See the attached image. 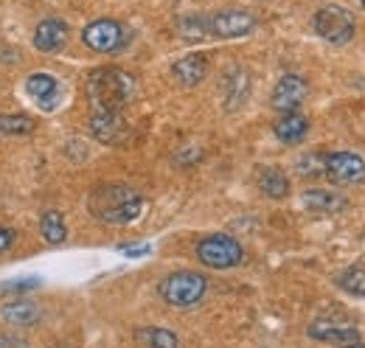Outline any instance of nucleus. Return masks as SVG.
<instances>
[{
	"mask_svg": "<svg viewBox=\"0 0 365 348\" xmlns=\"http://www.w3.org/2000/svg\"><path fill=\"white\" fill-rule=\"evenodd\" d=\"M26 93L43 107V110H53L59 101V85L56 79H51L46 73H34L26 79Z\"/></svg>",
	"mask_w": 365,
	"mask_h": 348,
	"instance_id": "obj_16",
	"label": "nucleus"
},
{
	"mask_svg": "<svg viewBox=\"0 0 365 348\" xmlns=\"http://www.w3.org/2000/svg\"><path fill=\"white\" fill-rule=\"evenodd\" d=\"M40 281H31V278H26V281H11V284H6L3 290H9V292H14V290H31V287H37Z\"/></svg>",
	"mask_w": 365,
	"mask_h": 348,
	"instance_id": "obj_25",
	"label": "nucleus"
},
{
	"mask_svg": "<svg viewBox=\"0 0 365 348\" xmlns=\"http://www.w3.org/2000/svg\"><path fill=\"white\" fill-rule=\"evenodd\" d=\"M360 3H363V9H365V0H360Z\"/></svg>",
	"mask_w": 365,
	"mask_h": 348,
	"instance_id": "obj_29",
	"label": "nucleus"
},
{
	"mask_svg": "<svg viewBox=\"0 0 365 348\" xmlns=\"http://www.w3.org/2000/svg\"><path fill=\"white\" fill-rule=\"evenodd\" d=\"M343 348H365V343H346Z\"/></svg>",
	"mask_w": 365,
	"mask_h": 348,
	"instance_id": "obj_28",
	"label": "nucleus"
},
{
	"mask_svg": "<svg viewBox=\"0 0 365 348\" xmlns=\"http://www.w3.org/2000/svg\"><path fill=\"white\" fill-rule=\"evenodd\" d=\"M0 317L9 326H34V323H40L43 309L31 298H14V301H6L0 306Z\"/></svg>",
	"mask_w": 365,
	"mask_h": 348,
	"instance_id": "obj_13",
	"label": "nucleus"
},
{
	"mask_svg": "<svg viewBox=\"0 0 365 348\" xmlns=\"http://www.w3.org/2000/svg\"><path fill=\"white\" fill-rule=\"evenodd\" d=\"M82 40L98 53H113L127 45V29L115 20H93L91 26H85Z\"/></svg>",
	"mask_w": 365,
	"mask_h": 348,
	"instance_id": "obj_7",
	"label": "nucleus"
},
{
	"mask_svg": "<svg viewBox=\"0 0 365 348\" xmlns=\"http://www.w3.org/2000/svg\"><path fill=\"white\" fill-rule=\"evenodd\" d=\"M14 239H17V233L11 227H0V253H6L14 245Z\"/></svg>",
	"mask_w": 365,
	"mask_h": 348,
	"instance_id": "obj_24",
	"label": "nucleus"
},
{
	"mask_svg": "<svg viewBox=\"0 0 365 348\" xmlns=\"http://www.w3.org/2000/svg\"><path fill=\"white\" fill-rule=\"evenodd\" d=\"M242 245L228 236V233H211L205 239H200L197 245V259L202 261L205 267L211 270H228V267H236L242 261Z\"/></svg>",
	"mask_w": 365,
	"mask_h": 348,
	"instance_id": "obj_5",
	"label": "nucleus"
},
{
	"mask_svg": "<svg viewBox=\"0 0 365 348\" xmlns=\"http://www.w3.org/2000/svg\"><path fill=\"white\" fill-rule=\"evenodd\" d=\"M323 174L334 185H360L365 183V160L354 152H334L326 158Z\"/></svg>",
	"mask_w": 365,
	"mask_h": 348,
	"instance_id": "obj_10",
	"label": "nucleus"
},
{
	"mask_svg": "<svg viewBox=\"0 0 365 348\" xmlns=\"http://www.w3.org/2000/svg\"><path fill=\"white\" fill-rule=\"evenodd\" d=\"M253 29H256V17L245 9H225V11H217L208 17V34L222 37V40L245 37Z\"/></svg>",
	"mask_w": 365,
	"mask_h": 348,
	"instance_id": "obj_9",
	"label": "nucleus"
},
{
	"mask_svg": "<svg viewBox=\"0 0 365 348\" xmlns=\"http://www.w3.org/2000/svg\"><path fill=\"white\" fill-rule=\"evenodd\" d=\"M143 211V197L130 185H98L91 194V214L107 225H130Z\"/></svg>",
	"mask_w": 365,
	"mask_h": 348,
	"instance_id": "obj_1",
	"label": "nucleus"
},
{
	"mask_svg": "<svg viewBox=\"0 0 365 348\" xmlns=\"http://www.w3.org/2000/svg\"><path fill=\"white\" fill-rule=\"evenodd\" d=\"M259 188L273 200H284L289 194V180L281 169H264L259 174Z\"/></svg>",
	"mask_w": 365,
	"mask_h": 348,
	"instance_id": "obj_19",
	"label": "nucleus"
},
{
	"mask_svg": "<svg viewBox=\"0 0 365 348\" xmlns=\"http://www.w3.org/2000/svg\"><path fill=\"white\" fill-rule=\"evenodd\" d=\"M40 233L48 245H62L68 239V227H65V219L59 211H46L40 217Z\"/></svg>",
	"mask_w": 365,
	"mask_h": 348,
	"instance_id": "obj_20",
	"label": "nucleus"
},
{
	"mask_svg": "<svg viewBox=\"0 0 365 348\" xmlns=\"http://www.w3.org/2000/svg\"><path fill=\"white\" fill-rule=\"evenodd\" d=\"M37 130V121L29 118V116H0V138H23V135H31Z\"/></svg>",
	"mask_w": 365,
	"mask_h": 348,
	"instance_id": "obj_21",
	"label": "nucleus"
},
{
	"mask_svg": "<svg viewBox=\"0 0 365 348\" xmlns=\"http://www.w3.org/2000/svg\"><path fill=\"white\" fill-rule=\"evenodd\" d=\"M304 208L309 211H323V214H331V211H340L346 205V200L340 194H331V191H323V188H312V191H304L301 197Z\"/></svg>",
	"mask_w": 365,
	"mask_h": 348,
	"instance_id": "obj_18",
	"label": "nucleus"
},
{
	"mask_svg": "<svg viewBox=\"0 0 365 348\" xmlns=\"http://www.w3.org/2000/svg\"><path fill=\"white\" fill-rule=\"evenodd\" d=\"M312 26L318 31V37H323L326 43L331 45H346L354 40V31H357V20L349 9L343 6H334V3H326L320 6L312 17Z\"/></svg>",
	"mask_w": 365,
	"mask_h": 348,
	"instance_id": "obj_3",
	"label": "nucleus"
},
{
	"mask_svg": "<svg viewBox=\"0 0 365 348\" xmlns=\"http://www.w3.org/2000/svg\"><path fill=\"white\" fill-rule=\"evenodd\" d=\"M65 43H68V23L65 20L48 17L34 31V48L40 53H56V51L65 48Z\"/></svg>",
	"mask_w": 365,
	"mask_h": 348,
	"instance_id": "obj_12",
	"label": "nucleus"
},
{
	"mask_svg": "<svg viewBox=\"0 0 365 348\" xmlns=\"http://www.w3.org/2000/svg\"><path fill=\"white\" fill-rule=\"evenodd\" d=\"M208 290V281L200 275V272H188V270H180V272H172L160 281V295L163 301L178 309H185V306H194L202 301Z\"/></svg>",
	"mask_w": 365,
	"mask_h": 348,
	"instance_id": "obj_4",
	"label": "nucleus"
},
{
	"mask_svg": "<svg viewBox=\"0 0 365 348\" xmlns=\"http://www.w3.org/2000/svg\"><path fill=\"white\" fill-rule=\"evenodd\" d=\"M85 87L93 110H124L135 96V79L121 68H96Z\"/></svg>",
	"mask_w": 365,
	"mask_h": 348,
	"instance_id": "obj_2",
	"label": "nucleus"
},
{
	"mask_svg": "<svg viewBox=\"0 0 365 348\" xmlns=\"http://www.w3.org/2000/svg\"><path fill=\"white\" fill-rule=\"evenodd\" d=\"M0 348H26L20 337H0Z\"/></svg>",
	"mask_w": 365,
	"mask_h": 348,
	"instance_id": "obj_27",
	"label": "nucleus"
},
{
	"mask_svg": "<svg viewBox=\"0 0 365 348\" xmlns=\"http://www.w3.org/2000/svg\"><path fill=\"white\" fill-rule=\"evenodd\" d=\"M307 93H309V85L301 76L287 73V76L278 79V85L273 90V107L281 110V113H292V110H298L304 104Z\"/></svg>",
	"mask_w": 365,
	"mask_h": 348,
	"instance_id": "obj_11",
	"label": "nucleus"
},
{
	"mask_svg": "<svg viewBox=\"0 0 365 348\" xmlns=\"http://www.w3.org/2000/svg\"><path fill=\"white\" fill-rule=\"evenodd\" d=\"M146 250H149L146 245H133V247L127 245V247H121V253H124V256H143Z\"/></svg>",
	"mask_w": 365,
	"mask_h": 348,
	"instance_id": "obj_26",
	"label": "nucleus"
},
{
	"mask_svg": "<svg viewBox=\"0 0 365 348\" xmlns=\"http://www.w3.org/2000/svg\"><path fill=\"white\" fill-rule=\"evenodd\" d=\"M172 76L180 82L182 87H194L200 85L205 76H208V56L205 53H188L178 59L172 65Z\"/></svg>",
	"mask_w": 365,
	"mask_h": 348,
	"instance_id": "obj_14",
	"label": "nucleus"
},
{
	"mask_svg": "<svg viewBox=\"0 0 365 348\" xmlns=\"http://www.w3.org/2000/svg\"><path fill=\"white\" fill-rule=\"evenodd\" d=\"M140 337H143V346L146 348H180L178 334L169 332V329H146Z\"/></svg>",
	"mask_w": 365,
	"mask_h": 348,
	"instance_id": "obj_22",
	"label": "nucleus"
},
{
	"mask_svg": "<svg viewBox=\"0 0 365 348\" xmlns=\"http://www.w3.org/2000/svg\"><path fill=\"white\" fill-rule=\"evenodd\" d=\"M337 284H340L346 292H351V295H360V298H365V270H360V267H351V270H346V272L337 278Z\"/></svg>",
	"mask_w": 365,
	"mask_h": 348,
	"instance_id": "obj_23",
	"label": "nucleus"
},
{
	"mask_svg": "<svg viewBox=\"0 0 365 348\" xmlns=\"http://www.w3.org/2000/svg\"><path fill=\"white\" fill-rule=\"evenodd\" d=\"M309 337L318 343H357L360 329L346 314H320L309 323Z\"/></svg>",
	"mask_w": 365,
	"mask_h": 348,
	"instance_id": "obj_6",
	"label": "nucleus"
},
{
	"mask_svg": "<svg viewBox=\"0 0 365 348\" xmlns=\"http://www.w3.org/2000/svg\"><path fill=\"white\" fill-rule=\"evenodd\" d=\"M247 90H250V76L242 71V68H230V73L222 82V93H225V107L236 110L245 98H247Z\"/></svg>",
	"mask_w": 365,
	"mask_h": 348,
	"instance_id": "obj_17",
	"label": "nucleus"
},
{
	"mask_svg": "<svg viewBox=\"0 0 365 348\" xmlns=\"http://www.w3.org/2000/svg\"><path fill=\"white\" fill-rule=\"evenodd\" d=\"M91 135L101 143L118 146L127 143V138L133 135L127 118L121 116V110H93L91 116Z\"/></svg>",
	"mask_w": 365,
	"mask_h": 348,
	"instance_id": "obj_8",
	"label": "nucleus"
},
{
	"mask_svg": "<svg viewBox=\"0 0 365 348\" xmlns=\"http://www.w3.org/2000/svg\"><path fill=\"white\" fill-rule=\"evenodd\" d=\"M273 132L281 143L295 146V143H301V140L307 138V132H309V121H307V116H301L298 110H292V113H284V116L275 121Z\"/></svg>",
	"mask_w": 365,
	"mask_h": 348,
	"instance_id": "obj_15",
	"label": "nucleus"
}]
</instances>
